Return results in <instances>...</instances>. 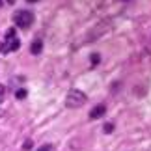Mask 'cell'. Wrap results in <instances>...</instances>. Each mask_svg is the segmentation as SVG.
<instances>
[{
    "instance_id": "obj_9",
    "label": "cell",
    "mask_w": 151,
    "mask_h": 151,
    "mask_svg": "<svg viewBox=\"0 0 151 151\" xmlns=\"http://www.w3.org/2000/svg\"><path fill=\"white\" fill-rule=\"evenodd\" d=\"M4 97H6V86H4V84H0V103L4 101Z\"/></svg>"
},
{
    "instance_id": "obj_4",
    "label": "cell",
    "mask_w": 151,
    "mask_h": 151,
    "mask_svg": "<svg viewBox=\"0 0 151 151\" xmlns=\"http://www.w3.org/2000/svg\"><path fill=\"white\" fill-rule=\"evenodd\" d=\"M41 49H43V43L39 41V39H36V41L32 43V47H30L32 54H39V52H41Z\"/></svg>"
},
{
    "instance_id": "obj_1",
    "label": "cell",
    "mask_w": 151,
    "mask_h": 151,
    "mask_svg": "<svg viewBox=\"0 0 151 151\" xmlns=\"http://www.w3.org/2000/svg\"><path fill=\"white\" fill-rule=\"evenodd\" d=\"M86 103V93H82L80 90H71L65 97V106L67 108H80Z\"/></svg>"
},
{
    "instance_id": "obj_13",
    "label": "cell",
    "mask_w": 151,
    "mask_h": 151,
    "mask_svg": "<svg viewBox=\"0 0 151 151\" xmlns=\"http://www.w3.org/2000/svg\"><path fill=\"white\" fill-rule=\"evenodd\" d=\"M8 2H9V4H13V2H15V0H8Z\"/></svg>"
},
{
    "instance_id": "obj_12",
    "label": "cell",
    "mask_w": 151,
    "mask_h": 151,
    "mask_svg": "<svg viewBox=\"0 0 151 151\" xmlns=\"http://www.w3.org/2000/svg\"><path fill=\"white\" fill-rule=\"evenodd\" d=\"M26 2H30V4H32V2H37V0H26Z\"/></svg>"
},
{
    "instance_id": "obj_11",
    "label": "cell",
    "mask_w": 151,
    "mask_h": 151,
    "mask_svg": "<svg viewBox=\"0 0 151 151\" xmlns=\"http://www.w3.org/2000/svg\"><path fill=\"white\" fill-rule=\"evenodd\" d=\"M37 151H52V146H50V144H45V146L37 147Z\"/></svg>"
},
{
    "instance_id": "obj_14",
    "label": "cell",
    "mask_w": 151,
    "mask_h": 151,
    "mask_svg": "<svg viewBox=\"0 0 151 151\" xmlns=\"http://www.w3.org/2000/svg\"><path fill=\"white\" fill-rule=\"evenodd\" d=\"M0 4H2V0H0Z\"/></svg>"
},
{
    "instance_id": "obj_10",
    "label": "cell",
    "mask_w": 151,
    "mask_h": 151,
    "mask_svg": "<svg viewBox=\"0 0 151 151\" xmlns=\"http://www.w3.org/2000/svg\"><path fill=\"white\" fill-rule=\"evenodd\" d=\"M11 37H15V28H9V30L6 32V39H11Z\"/></svg>"
},
{
    "instance_id": "obj_5",
    "label": "cell",
    "mask_w": 151,
    "mask_h": 151,
    "mask_svg": "<svg viewBox=\"0 0 151 151\" xmlns=\"http://www.w3.org/2000/svg\"><path fill=\"white\" fill-rule=\"evenodd\" d=\"M15 97H17V99H24V97H26V90H17L15 91Z\"/></svg>"
},
{
    "instance_id": "obj_3",
    "label": "cell",
    "mask_w": 151,
    "mask_h": 151,
    "mask_svg": "<svg viewBox=\"0 0 151 151\" xmlns=\"http://www.w3.org/2000/svg\"><path fill=\"white\" fill-rule=\"evenodd\" d=\"M104 114H106V106H104V104H97L95 108L90 110V118L91 119H99V118H103Z\"/></svg>"
},
{
    "instance_id": "obj_8",
    "label": "cell",
    "mask_w": 151,
    "mask_h": 151,
    "mask_svg": "<svg viewBox=\"0 0 151 151\" xmlns=\"http://www.w3.org/2000/svg\"><path fill=\"white\" fill-rule=\"evenodd\" d=\"M103 131H104V132H106V134H110V132H112V131H114V123H106V125H104V127H103Z\"/></svg>"
},
{
    "instance_id": "obj_6",
    "label": "cell",
    "mask_w": 151,
    "mask_h": 151,
    "mask_svg": "<svg viewBox=\"0 0 151 151\" xmlns=\"http://www.w3.org/2000/svg\"><path fill=\"white\" fill-rule=\"evenodd\" d=\"M99 62H101L99 54H91V65H99Z\"/></svg>"
},
{
    "instance_id": "obj_2",
    "label": "cell",
    "mask_w": 151,
    "mask_h": 151,
    "mask_svg": "<svg viewBox=\"0 0 151 151\" xmlns=\"http://www.w3.org/2000/svg\"><path fill=\"white\" fill-rule=\"evenodd\" d=\"M13 21L19 28H30L34 22V13H30L28 9H19L13 13Z\"/></svg>"
},
{
    "instance_id": "obj_7",
    "label": "cell",
    "mask_w": 151,
    "mask_h": 151,
    "mask_svg": "<svg viewBox=\"0 0 151 151\" xmlns=\"http://www.w3.org/2000/svg\"><path fill=\"white\" fill-rule=\"evenodd\" d=\"M32 147H34V142L32 140H26L24 144H22V149H24V151H30Z\"/></svg>"
}]
</instances>
